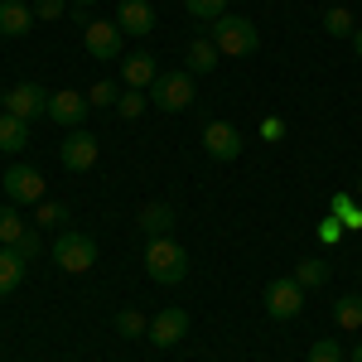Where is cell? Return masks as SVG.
Instances as JSON below:
<instances>
[{
  "label": "cell",
  "mask_w": 362,
  "mask_h": 362,
  "mask_svg": "<svg viewBox=\"0 0 362 362\" xmlns=\"http://www.w3.org/2000/svg\"><path fill=\"white\" fill-rule=\"evenodd\" d=\"M145 107H150V97H145L140 87H126V92L116 97V116H121V121H136Z\"/></svg>",
  "instance_id": "d4e9b609"
},
{
  "label": "cell",
  "mask_w": 362,
  "mask_h": 362,
  "mask_svg": "<svg viewBox=\"0 0 362 362\" xmlns=\"http://www.w3.org/2000/svg\"><path fill=\"white\" fill-rule=\"evenodd\" d=\"M309 362H343V343H338V338H319V343L309 348Z\"/></svg>",
  "instance_id": "f1b7e54d"
},
{
  "label": "cell",
  "mask_w": 362,
  "mask_h": 362,
  "mask_svg": "<svg viewBox=\"0 0 362 362\" xmlns=\"http://www.w3.org/2000/svg\"><path fill=\"white\" fill-rule=\"evenodd\" d=\"M218 63H223V49H218V44H213L208 34H203V39H194V44L184 49V68H189L194 78H203V73H213Z\"/></svg>",
  "instance_id": "2e32d148"
},
{
  "label": "cell",
  "mask_w": 362,
  "mask_h": 362,
  "mask_svg": "<svg viewBox=\"0 0 362 362\" xmlns=\"http://www.w3.org/2000/svg\"><path fill=\"white\" fill-rule=\"evenodd\" d=\"M0 189L5 198L20 208V203H44V174L34 165H10L5 169V179H0Z\"/></svg>",
  "instance_id": "30bf717a"
},
{
  "label": "cell",
  "mask_w": 362,
  "mask_h": 362,
  "mask_svg": "<svg viewBox=\"0 0 362 362\" xmlns=\"http://www.w3.org/2000/svg\"><path fill=\"white\" fill-rule=\"evenodd\" d=\"M25 227L29 223L15 213V203H10V208H0V247H15V242L25 237Z\"/></svg>",
  "instance_id": "cb8c5ba5"
},
{
  "label": "cell",
  "mask_w": 362,
  "mask_h": 362,
  "mask_svg": "<svg viewBox=\"0 0 362 362\" xmlns=\"http://www.w3.org/2000/svg\"><path fill=\"white\" fill-rule=\"evenodd\" d=\"M97 136L92 131H68L63 136V145H58V160H63V169H73V174H83V169L97 165Z\"/></svg>",
  "instance_id": "8fae6325"
},
{
  "label": "cell",
  "mask_w": 362,
  "mask_h": 362,
  "mask_svg": "<svg viewBox=\"0 0 362 362\" xmlns=\"http://www.w3.org/2000/svg\"><path fill=\"white\" fill-rule=\"evenodd\" d=\"M136 227L150 237V242H155V237H169V232H174V208H169V203H145Z\"/></svg>",
  "instance_id": "e0dca14e"
},
{
  "label": "cell",
  "mask_w": 362,
  "mask_h": 362,
  "mask_svg": "<svg viewBox=\"0 0 362 362\" xmlns=\"http://www.w3.org/2000/svg\"><path fill=\"white\" fill-rule=\"evenodd\" d=\"M160 78V63H155V54H145V49H136V54L121 58V83L126 87H140V92H150V83Z\"/></svg>",
  "instance_id": "5bb4252c"
},
{
  "label": "cell",
  "mask_w": 362,
  "mask_h": 362,
  "mask_svg": "<svg viewBox=\"0 0 362 362\" xmlns=\"http://www.w3.org/2000/svg\"><path fill=\"white\" fill-rule=\"evenodd\" d=\"M208 39L223 49V58H251L261 49V34H256V25L247 15H218L213 29H208Z\"/></svg>",
  "instance_id": "7a4b0ae2"
},
{
  "label": "cell",
  "mask_w": 362,
  "mask_h": 362,
  "mask_svg": "<svg viewBox=\"0 0 362 362\" xmlns=\"http://www.w3.org/2000/svg\"><path fill=\"white\" fill-rule=\"evenodd\" d=\"M34 29V5L25 0H0V34L5 39H25Z\"/></svg>",
  "instance_id": "9a60e30c"
},
{
  "label": "cell",
  "mask_w": 362,
  "mask_h": 362,
  "mask_svg": "<svg viewBox=\"0 0 362 362\" xmlns=\"http://www.w3.org/2000/svg\"><path fill=\"white\" fill-rule=\"evenodd\" d=\"M78 5H92V0H78Z\"/></svg>",
  "instance_id": "74e56055"
},
{
  "label": "cell",
  "mask_w": 362,
  "mask_h": 362,
  "mask_svg": "<svg viewBox=\"0 0 362 362\" xmlns=\"http://www.w3.org/2000/svg\"><path fill=\"white\" fill-rule=\"evenodd\" d=\"M353 198H358V203H362V179H358V189H353Z\"/></svg>",
  "instance_id": "8d00e7d4"
},
{
  "label": "cell",
  "mask_w": 362,
  "mask_h": 362,
  "mask_svg": "<svg viewBox=\"0 0 362 362\" xmlns=\"http://www.w3.org/2000/svg\"><path fill=\"white\" fill-rule=\"evenodd\" d=\"M68 10V0H34V20H58Z\"/></svg>",
  "instance_id": "d6a6232c"
},
{
  "label": "cell",
  "mask_w": 362,
  "mask_h": 362,
  "mask_svg": "<svg viewBox=\"0 0 362 362\" xmlns=\"http://www.w3.org/2000/svg\"><path fill=\"white\" fill-rule=\"evenodd\" d=\"M314 232H319V242H324V247H338V242H343V223H338L334 213H324V223L314 227Z\"/></svg>",
  "instance_id": "4dcf8cb0"
},
{
  "label": "cell",
  "mask_w": 362,
  "mask_h": 362,
  "mask_svg": "<svg viewBox=\"0 0 362 362\" xmlns=\"http://www.w3.org/2000/svg\"><path fill=\"white\" fill-rule=\"evenodd\" d=\"M116 334L121 338H145L150 334V319H145L140 309H121V314H116Z\"/></svg>",
  "instance_id": "484cf974"
},
{
  "label": "cell",
  "mask_w": 362,
  "mask_h": 362,
  "mask_svg": "<svg viewBox=\"0 0 362 362\" xmlns=\"http://www.w3.org/2000/svg\"><path fill=\"white\" fill-rule=\"evenodd\" d=\"M116 97H121V87H116V83H92V92H87L92 107H116Z\"/></svg>",
  "instance_id": "f546056e"
},
{
  "label": "cell",
  "mask_w": 362,
  "mask_h": 362,
  "mask_svg": "<svg viewBox=\"0 0 362 362\" xmlns=\"http://www.w3.org/2000/svg\"><path fill=\"white\" fill-rule=\"evenodd\" d=\"M116 25H121V34H131V39L155 34V5L150 0H121L116 5Z\"/></svg>",
  "instance_id": "7c38bea8"
},
{
  "label": "cell",
  "mask_w": 362,
  "mask_h": 362,
  "mask_svg": "<svg viewBox=\"0 0 362 362\" xmlns=\"http://www.w3.org/2000/svg\"><path fill=\"white\" fill-rule=\"evenodd\" d=\"M203 150H208V160H218V165H232V160H242V150H247V136L232 126V121H203Z\"/></svg>",
  "instance_id": "5b68a950"
},
{
  "label": "cell",
  "mask_w": 362,
  "mask_h": 362,
  "mask_svg": "<svg viewBox=\"0 0 362 362\" xmlns=\"http://www.w3.org/2000/svg\"><path fill=\"white\" fill-rule=\"evenodd\" d=\"M15 251H20V256H25V261H34V256H39V251H44V237H39V227H25V237H20V242H15Z\"/></svg>",
  "instance_id": "1f68e13d"
},
{
  "label": "cell",
  "mask_w": 362,
  "mask_h": 362,
  "mask_svg": "<svg viewBox=\"0 0 362 362\" xmlns=\"http://www.w3.org/2000/svg\"><path fill=\"white\" fill-rule=\"evenodd\" d=\"M25 145H29V121L5 112L0 116V150H5V155H20Z\"/></svg>",
  "instance_id": "ffe728a7"
},
{
  "label": "cell",
  "mask_w": 362,
  "mask_h": 362,
  "mask_svg": "<svg viewBox=\"0 0 362 362\" xmlns=\"http://www.w3.org/2000/svg\"><path fill=\"white\" fill-rule=\"evenodd\" d=\"M324 34H329V39H353V34H358L353 10H348V5H329V10H324Z\"/></svg>",
  "instance_id": "603a6c76"
},
{
  "label": "cell",
  "mask_w": 362,
  "mask_h": 362,
  "mask_svg": "<svg viewBox=\"0 0 362 362\" xmlns=\"http://www.w3.org/2000/svg\"><path fill=\"white\" fill-rule=\"evenodd\" d=\"M184 334H189V314H184V309H160V314L150 319V334L145 338H150L155 348H174Z\"/></svg>",
  "instance_id": "4fadbf2b"
},
{
  "label": "cell",
  "mask_w": 362,
  "mask_h": 362,
  "mask_svg": "<svg viewBox=\"0 0 362 362\" xmlns=\"http://www.w3.org/2000/svg\"><path fill=\"white\" fill-rule=\"evenodd\" d=\"M348 44H353V54L362 58V25H358V34H353V39H348Z\"/></svg>",
  "instance_id": "e575fe53"
},
{
  "label": "cell",
  "mask_w": 362,
  "mask_h": 362,
  "mask_svg": "<svg viewBox=\"0 0 362 362\" xmlns=\"http://www.w3.org/2000/svg\"><path fill=\"white\" fill-rule=\"evenodd\" d=\"M261 136H266V140H280V136H285V121H280V116H266V121H261Z\"/></svg>",
  "instance_id": "836d02e7"
},
{
  "label": "cell",
  "mask_w": 362,
  "mask_h": 362,
  "mask_svg": "<svg viewBox=\"0 0 362 362\" xmlns=\"http://www.w3.org/2000/svg\"><path fill=\"white\" fill-rule=\"evenodd\" d=\"M353 362H362V338H358V348H353Z\"/></svg>",
  "instance_id": "d590c367"
},
{
  "label": "cell",
  "mask_w": 362,
  "mask_h": 362,
  "mask_svg": "<svg viewBox=\"0 0 362 362\" xmlns=\"http://www.w3.org/2000/svg\"><path fill=\"white\" fill-rule=\"evenodd\" d=\"M150 107L165 116H179L194 107V73L189 68H169V73H160L155 83H150Z\"/></svg>",
  "instance_id": "3957f363"
},
{
  "label": "cell",
  "mask_w": 362,
  "mask_h": 362,
  "mask_svg": "<svg viewBox=\"0 0 362 362\" xmlns=\"http://www.w3.org/2000/svg\"><path fill=\"white\" fill-rule=\"evenodd\" d=\"M261 305H266V314L271 319H300V309H305V285L295 276H276L271 285H266V295H261Z\"/></svg>",
  "instance_id": "52a82bcc"
},
{
  "label": "cell",
  "mask_w": 362,
  "mask_h": 362,
  "mask_svg": "<svg viewBox=\"0 0 362 362\" xmlns=\"http://www.w3.org/2000/svg\"><path fill=\"white\" fill-rule=\"evenodd\" d=\"M329 213L343 223V232H362V203L353 194H334L329 198Z\"/></svg>",
  "instance_id": "44dd1931"
},
{
  "label": "cell",
  "mask_w": 362,
  "mask_h": 362,
  "mask_svg": "<svg viewBox=\"0 0 362 362\" xmlns=\"http://www.w3.org/2000/svg\"><path fill=\"white\" fill-rule=\"evenodd\" d=\"M329 276H334V266H329L324 256H300V261H295V280H300L305 290H324Z\"/></svg>",
  "instance_id": "d6986e66"
},
{
  "label": "cell",
  "mask_w": 362,
  "mask_h": 362,
  "mask_svg": "<svg viewBox=\"0 0 362 362\" xmlns=\"http://www.w3.org/2000/svg\"><path fill=\"white\" fill-rule=\"evenodd\" d=\"M54 266L58 271H68V276H83L97 266V242L87 237V232H73V227H63L54 237Z\"/></svg>",
  "instance_id": "277c9868"
},
{
  "label": "cell",
  "mask_w": 362,
  "mask_h": 362,
  "mask_svg": "<svg viewBox=\"0 0 362 362\" xmlns=\"http://www.w3.org/2000/svg\"><path fill=\"white\" fill-rule=\"evenodd\" d=\"M87 116H92V102H87V92H73V87H63V92H49V121L63 126V131H83Z\"/></svg>",
  "instance_id": "ba28073f"
},
{
  "label": "cell",
  "mask_w": 362,
  "mask_h": 362,
  "mask_svg": "<svg viewBox=\"0 0 362 362\" xmlns=\"http://www.w3.org/2000/svg\"><path fill=\"white\" fill-rule=\"evenodd\" d=\"M184 10L194 15V20H218V15H227V0H184Z\"/></svg>",
  "instance_id": "83f0119b"
},
{
  "label": "cell",
  "mask_w": 362,
  "mask_h": 362,
  "mask_svg": "<svg viewBox=\"0 0 362 362\" xmlns=\"http://www.w3.org/2000/svg\"><path fill=\"white\" fill-rule=\"evenodd\" d=\"M334 324L343 329V334H362V295L334 300Z\"/></svg>",
  "instance_id": "7402d4cb"
},
{
  "label": "cell",
  "mask_w": 362,
  "mask_h": 362,
  "mask_svg": "<svg viewBox=\"0 0 362 362\" xmlns=\"http://www.w3.org/2000/svg\"><path fill=\"white\" fill-rule=\"evenodd\" d=\"M0 107L10 116H20V121H34V116H49V92L39 83H15V87H5Z\"/></svg>",
  "instance_id": "9c48e42d"
},
{
  "label": "cell",
  "mask_w": 362,
  "mask_h": 362,
  "mask_svg": "<svg viewBox=\"0 0 362 362\" xmlns=\"http://www.w3.org/2000/svg\"><path fill=\"white\" fill-rule=\"evenodd\" d=\"M83 49L97 58V63H121V58H126V34H121L116 20H92V25L83 29Z\"/></svg>",
  "instance_id": "8992f818"
},
{
  "label": "cell",
  "mask_w": 362,
  "mask_h": 362,
  "mask_svg": "<svg viewBox=\"0 0 362 362\" xmlns=\"http://www.w3.org/2000/svg\"><path fill=\"white\" fill-rule=\"evenodd\" d=\"M25 266H29V261H25V256H20L15 247H0V300L20 290V280H25Z\"/></svg>",
  "instance_id": "ac0fdd59"
},
{
  "label": "cell",
  "mask_w": 362,
  "mask_h": 362,
  "mask_svg": "<svg viewBox=\"0 0 362 362\" xmlns=\"http://www.w3.org/2000/svg\"><path fill=\"white\" fill-rule=\"evenodd\" d=\"M145 276L155 280V285H179V280L189 276V251L179 247L174 237L145 242Z\"/></svg>",
  "instance_id": "6da1fadb"
},
{
  "label": "cell",
  "mask_w": 362,
  "mask_h": 362,
  "mask_svg": "<svg viewBox=\"0 0 362 362\" xmlns=\"http://www.w3.org/2000/svg\"><path fill=\"white\" fill-rule=\"evenodd\" d=\"M34 208H39V213H34V227H63L68 223V203H49V198H44V203H34Z\"/></svg>",
  "instance_id": "4316f807"
}]
</instances>
